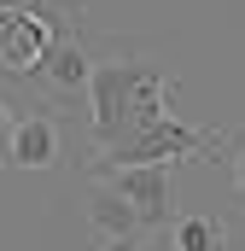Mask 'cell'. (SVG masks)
I'll return each mask as SVG.
<instances>
[{
  "instance_id": "7a4b0ae2",
  "label": "cell",
  "mask_w": 245,
  "mask_h": 251,
  "mask_svg": "<svg viewBox=\"0 0 245 251\" xmlns=\"http://www.w3.org/2000/svg\"><path fill=\"white\" fill-rule=\"evenodd\" d=\"M140 76H146L140 53H128V47H94V82H88L94 152H111L134 128V88H140Z\"/></svg>"
},
{
  "instance_id": "5b68a950",
  "label": "cell",
  "mask_w": 245,
  "mask_h": 251,
  "mask_svg": "<svg viewBox=\"0 0 245 251\" xmlns=\"http://www.w3.org/2000/svg\"><path fill=\"white\" fill-rule=\"evenodd\" d=\"M99 181H111V187L128 199V210L140 216L146 234H170V222H175V181H170V164L111 170V176H99Z\"/></svg>"
},
{
  "instance_id": "9c48e42d",
  "label": "cell",
  "mask_w": 245,
  "mask_h": 251,
  "mask_svg": "<svg viewBox=\"0 0 245 251\" xmlns=\"http://www.w3.org/2000/svg\"><path fill=\"white\" fill-rule=\"evenodd\" d=\"M228 176H234V193H240V204H245V128L228 134Z\"/></svg>"
},
{
  "instance_id": "3957f363",
  "label": "cell",
  "mask_w": 245,
  "mask_h": 251,
  "mask_svg": "<svg viewBox=\"0 0 245 251\" xmlns=\"http://www.w3.org/2000/svg\"><path fill=\"white\" fill-rule=\"evenodd\" d=\"M210 152H228V134H216V128H187L181 117H170V123H158V128H140V134L117 140L111 152H94V158H88V176L140 170V164H175V158H198V164H204Z\"/></svg>"
},
{
  "instance_id": "8992f818",
  "label": "cell",
  "mask_w": 245,
  "mask_h": 251,
  "mask_svg": "<svg viewBox=\"0 0 245 251\" xmlns=\"http://www.w3.org/2000/svg\"><path fill=\"white\" fill-rule=\"evenodd\" d=\"M64 164V123L53 111H18L12 117V140H6V170L41 176Z\"/></svg>"
},
{
  "instance_id": "277c9868",
  "label": "cell",
  "mask_w": 245,
  "mask_h": 251,
  "mask_svg": "<svg viewBox=\"0 0 245 251\" xmlns=\"http://www.w3.org/2000/svg\"><path fill=\"white\" fill-rule=\"evenodd\" d=\"M88 240H94V251H146V240H152L140 228V216L128 210V199L99 176H88Z\"/></svg>"
},
{
  "instance_id": "ba28073f",
  "label": "cell",
  "mask_w": 245,
  "mask_h": 251,
  "mask_svg": "<svg viewBox=\"0 0 245 251\" xmlns=\"http://www.w3.org/2000/svg\"><path fill=\"white\" fill-rule=\"evenodd\" d=\"M170 246L175 251H228L234 246V228L222 216H210V210H187V216L170 222Z\"/></svg>"
},
{
  "instance_id": "30bf717a",
  "label": "cell",
  "mask_w": 245,
  "mask_h": 251,
  "mask_svg": "<svg viewBox=\"0 0 245 251\" xmlns=\"http://www.w3.org/2000/svg\"><path fill=\"white\" fill-rule=\"evenodd\" d=\"M12 117H18V111H12V105L0 100V164H6V140H12Z\"/></svg>"
},
{
  "instance_id": "6da1fadb",
  "label": "cell",
  "mask_w": 245,
  "mask_h": 251,
  "mask_svg": "<svg viewBox=\"0 0 245 251\" xmlns=\"http://www.w3.org/2000/svg\"><path fill=\"white\" fill-rule=\"evenodd\" d=\"M70 35H82V0H0V76L35 82Z\"/></svg>"
},
{
  "instance_id": "52a82bcc",
  "label": "cell",
  "mask_w": 245,
  "mask_h": 251,
  "mask_svg": "<svg viewBox=\"0 0 245 251\" xmlns=\"http://www.w3.org/2000/svg\"><path fill=\"white\" fill-rule=\"evenodd\" d=\"M88 82H94V41L82 29V35H70L47 53L35 88L47 94V105H76V100H88Z\"/></svg>"
}]
</instances>
